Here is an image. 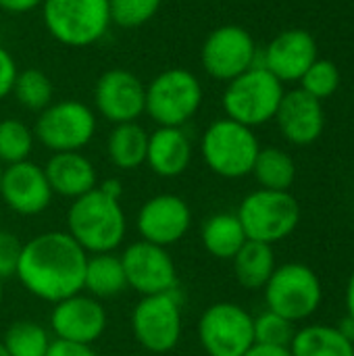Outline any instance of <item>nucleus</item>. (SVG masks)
<instances>
[{
	"label": "nucleus",
	"mask_w": 354,
	"mask_h": 356,
	"mask_svg": "<svg viewBox=\"0 0 354 356\" xmlns=\"http://www.w3.org/2000/svg\"><path fill=\"white\" fill-rule=\"evenodd\" d=\"M344 302H346V315L354 319V271L351 273V277H348V284H346Z\"/></svg>",
	"instance_id": "ea45409f"
},
{
	"label": "nucleus",
	"mask_w": 354,
	"mask_h": 356,
	"mask_svg": "<svg viewBox=\"0 0 354 356\" xmlns=\"http://www.w3.org/2000/svg\"><path fill=\"white\" fill-rule=\"evenodd\" d=\"M273 121L286 142L294 146H311L325 129L323 102L300 88L290 90L284 94Z\"/></svg>",
	"instance_id": "6ab92c4d"
},
{
	"label": "nucleus",
	"mask_w": 354,
	"mask_h": 356,
	"mask_svg": "<svg viewBox=\"0 0 354 356\" xmlns=\"http://www.w3.org/2000/svg\"><path fill=\"white\" fill-rule=\"evenodd\" d=\"M0 300H2V280H0Z\"/></svg>",
	"instance_id": "37998d69"
},
{
	"label": "nucleus",
	"mask_w": 354,
	"mask_h": 356,
	"mask_svg": "<svg viewBox=\"0 0 354 356\" xmlns=\"http://www.w3.org/2000/svg\"><path fill=\"white\" fill-rule=\"evenodd\" d=\"M290 353L292 356H354V342L336 325L313 323L296 330Z\"/></svg>",
	"instance_id": "4be33fe9"
},
{
	"label": "nucleus",
	"mask_w": 354,
	"mask_h": 356,
	"mask_svg": "<svg viewBox=\"0 0 354 356\" xmlns=\"http://www.w3.org/2000/svg\"><path fill=\"white\" fill-rule=\"evenodd\" d=\"M94 104L115 125L134 123L146 111V86L127 69H108L94 86Z\"/></svg>",
	"instance_id": "4468645a"
},
{
	"label": "nucleus",
	"mask_w": 354,
	"mask_h": 356,
	"mask_svg": "<svg viewBox=\"0 0 354 356\" xmlns=\"http://www.w3.org/2000/svg\"><path fill=\"white\" fill-rule=\"evenodd\" d=\"M252 175L263 190L290 192L296 181V163L290 152L277 146H267L259 150Z\"/></svg>",
	"instance_id": "bb28decb"
},
{
	"label": "nucleus",
	"mask_w": 354,
	"mask_h": 356,
	"mask_svg": "<svg viewBox=\"0 0 354 356\" xmlns=\"http://www.w3.org/2000/svg\"><path fill=\"white\" fill-rule=\"evenodd\" d=\"M200 60L209 77L227 83L259 65V48L242 25H221L207 35Z\"/></svg>",
	"instance_id": "f8f14e48"
},
{
	"label": "nucleus",
	"mask_w": 354,
	"mask_h": 356,
	"mask_svg": "<svg viewBox=\"0 0 354 356\" xmlns=\"http://www.w3.org/2000/svg\"><path fill=\"white\" fill-rule=\"evenodd\" d=\"M319 58L315 38L307 29H286L277 33L261 54V67L275 75L282 83L300 81L307 69Z\"/></svg>",
	"instance_id": "2eb2a0df"
},
{
	"label": "nucleus",
	"mask_w": 354,
	"mask_h": 356,
	"mask_svg": "<svg viewBox=\"0 0 354 356\" xmlns=\"http://www.w3.org/2000/svg\"><path fill=\"white\" fill-rule=\"evenodd\" d=\"M131 332L148 353L165 355L173 350L182 338V300L177 290L142 296L131 313Z\"/></svg>",
	"instance_id": "9d476101"
},
{
	"label": "nucleus",
	"mask_w": 354,
	"mask_h": 356,
	"mask_svg": "<svg viewBox=\"0 0 354 356\" xmlns=\"http://www.w3.org/2000/svg\"><path fill=\"white\" fill-rule=\"evenodd\" d=\"M21 248H23V244L19 242L17 236L0 229V280L13 277L17 273Z\"/></svg>",
	"instance_id": "72a5a7b5"
},
{
	"label": "nucleus",
	"mask_w": 354,
	"mask_h": 356,
	"mask_svg": "<svg viewBox=\"0 0 354 356\" xmlns=\"http://www.w3.org/2000/svg\"><path fill=\"white\" fill-rule=\"evenodd\" d=\"M284 94V83L265 67L255 65L227 81L221 104L227 119L255 129L275 119Z\"/></svg>",
	"instance_id": "7ed1b4c3"
},
{
	"label": "nucleus",
	"mask_w": 354,
	"mask_h": 356,
	"mask_svg": "<svg viewBox=\"0 0 354 356\" xmlns=\"http://www.w3.org/2000/svg\"><path fill=\"white\" fill-rule=\"evenodd\" d=\"M244 356H292L286 346H267V344H252Z\"/></svg>",
	"instance_id": "4c0bfd02"
},
{
	"label": "nucleus",
	"mask_w": 354,
	"mask_h": 356,
	"mask_svg": "<svg viewBox=\"0 0 354 356\" xmlns=\"http://www.w3.org/2000/svg\"><path fill=\"white\" fill-rule=\"evenodd\" d=\"M255 317L236 302L211 305L198 321V340L209 356H244L255 344Z\"/></svg>",
	"instance_id": "9b49d317"
},
{
	"label": "nucleus",
	"mask_w": 354,
	"mask_h": 356,
	"mask_svg": "<svg viewBox=\"0 0 354 356\" xmlns=\"http://www.w3.org/2000/svg\"><path fill=\"white\" fill-rule=\"evenodd\" d=\"M127 288L125 271L121 265V257L113 252L92 254L86 263L83 273V290L92 298H113Z\"/></svg>",
	"instance_id": "a878e982"
},
{
	"label": "nucleus",
	"mask_w": 354,
	"mask_h": 356,
	"mask_svg": "<svg viewBox=\"0 0 354 356\" xmlns=\"http://www.w3.org/2000/svg\"><path fill=\"white\" fill-rule=\"evenodd\" d=\"M48 332L33 321H15L2 340V346L10 356H46L50 346Z\"/></svg>",
	"instance_id": "c85d7f7f"
},
{
	"label": "nucleus",
	"mask_w": 354,
	"mask_h": 356,
	"mask_svg": "<svg viewBox=\"0 0 354 356\" xmlns=\"http://www.w3.org/2000/svg\"><path fill=\"white\" fill-rule=\"evenodd\" d=\"M0 179H2V163H0Z\"/></svg>",
	"instance_id": "c03bdc74"
},
{
	"label": "nucleus",
	"mask_w": 354,
	"mask_h": 356,
	"mask_svg": "<svg viewBox=\"0 0 354 356\" xmlns=\"http://www.w3.org/2000/svg\"><path fill=\"white\" fill-rule=\"evenodd\" d=\"M0 198L13 213L25 217L44 213L52 200L44 167H38L31 161L6 165L0 179Z\"/></svg>",
	"instance_id": "f3484780"
},
{
	"label": "nucleus",
	"mask_w": 354,
	"mask_h": 356,
	"mask_svg": "<svg viewBox=\"0 0 354 356\" xmlns=\"http://www.w3.org/2000/svg\"><path fill=\"white\" fill-rule=\"evenodd\" d=\"M353 100H354V90H353Z\"/></svg>",
	"instance_id": "a18cd8bd"
},
{
	"label": "nucleus",
	"mask_w": 354,
	"mask_h": 356,
	"mask_svg": "<svg viewBox=\"0 0 354 356\" xmlns=\"http://www.w3.org/2000/svg\"><path fill=\"white\" fill-rule=\"evenodd\" d=\"M88 254L67 232H46L23 244L17 277L40 300L61 302L83 290Z\"/></svg>",
	"instance_id": "f257e3e1"
},
{
	"label": "nucleus",
	"mask_w": 354,
	"mask_h": 356,
	"mask_svg": "<svg viewBox=\"0 0 354 356\" xmlns=\"http://www.w3.org/2000/svg\"><path fill=\"white\" fill-rule=\"evenodd\" d=\"M163 0H108L111 21L123 29L148 23L161 8Z\"/></svg>",
	"instance_id": "473e14b6"
},
{
	"label": "nucleus",
	"mask_w": 354,
	"mask_h": 356,
	"mask_svg": "<svg viewBox=\"0 0 354 356\" xmlns=\"http://www.w3.org/2000/svg\"><path fill=\"white\" fill-rule=\"evenodd\" d=\"M200 150L207 167L215 175L240 179L252 173L261 144L250 127L223 117L204 129Z\"/></svg>",
	"instance_id": "39448f33"
},
{
	"label": "nucleus",
	"mask_w": 354,
	"mask_h": 356,
	"mask_svg": "<svg viewBox=\"0 0 354 356\" xmlns=\"http://www.w3.org/2000/svg\"><path fill=\"white\" fill-rule=\"evenodd\" d=\"M342 81V73L338 69V65L330 58H317L307 73L300 77V90H305L307 94H311L317 100H328L332 98Z\"/></svg>",
	"instance_id": "7c9ffc66"
},
{
	"label": "nucleus",
	"mask_w": 354,
	"mask_h": 356,
	"mask_svg": "<svg viewBox=\"0 0 354 356\" xmlns=\"http://www.w3.org/2000/svg\"><path fill=\"white\" fill-rule=\"evenodd\" d=\"M52 94H54L52 81L44 71L40 69L19 71L13 86V96L23 108L31 113H42L46 106L52 104Z\"/></svg>",
	"instance_id": "cd10ccee"
},
{
	"label": "nucleus",
	"mask_w": 354,
	"mask_h": 356,
	"mask_svg": "<svg viewBox=\"0 0 354 356\" xmlns=\"http://www.w3.org/2000/svg\"><path fill=\"white\" fill-rule=\"evenodd\" d=\"M44 0H0V10L8 15H23L38 6H42Z\"/></svg>",
	"instance_id": "e433bc0d"
},
{
	"label": "nucleus",
	"mask_w": 354,
	"mask_h": 356,
	"mask_svg": "<svg viewBox=\"0 0 354 356\" xmlns=\"http://www.w3.org/2000/svg\"><path fill=\"white\" fill-rule=\"evenodd\" d=\"M44 173L52 194L71 200L92 192L98 181L92 161L81 152H54L48 159Z\"/></svg>",
	"instance_id": "aec40b11"
},
{
	"label": "nucleus",
	"mask_w": 354,
	"mask_h": 356,
	"mask_svg": "<svg viewBox=\"0 0 354 356\" xmlns=\"http://www.w3.org/2000/svg\"><path fill=\"white\" fill-rule=\"evenodd\" d=\"M42 21L46 31L69 48L100 42L113 23L108 0H44Z\"/></svg>",
	"instance_id": "20e7f679"
},
{
	"label": "nucleus",
	"mask_w": 354,
	"mask_h": 356,
	"mask_svg": "<svg viewBox=\"0 0 354 356\" xmlns=\"http://www.w3.org/2000/svg\"><path fill=\"white\" fill-rule=\"evenodd\" d=\"M232 263L238 284L246 290H263L277 267L273 246L252 240H246Z\"/></svg>",
	"instance_id": "b1692460"
},
{
	"label": "nucleus",
	"mask_w": 354,
	"mask_h": 356,
	"mask_svg": "<svg viewBox=\"0 0 354 356\" xmlns=\"http://www.w3.org/2000/svg\"><path fill=\"white\" fill-rule=\"evenodd\" d=\"M69 236L86 254L113 252L125 238L127 221L117 198L104 194L98 186L75 198L67 211Z\"/></svg>",
	"instance_id": "f03ea898"
},
{
	"label": "nucleus",
	"mask_w": 354,
	"mask_h": 356,
	"mask_svg": "<svg viewBox=\"0 0 354 356\" xmlns=\"http://www.w3.org/2000/svg\"><path fill=\"white\" fill-rule=\"evenodd\" d=\"M148 131L140 123H119L113 127L106 140V152L111 163L121 171L138 169L146 163Z\"/></svg>",
	"instance_id": "393cba45"
},
{
	"label": "nucleus",
	"mask_w": 354,
	"mask_h": 356,
	"mask_svg": "<svg viewBox=\"0 0 354 356\" xmlns=\"http://www.w3.org/2000/svg\"><path fill=\"white\" fill-rule=\"evenodd\" d=\"M238 219L252 242L277 244L294 234L300 223V204L290 192L257 190L238 207Z\"/></svg>",
	"instance_id": "0eeeda50"
},
{
	"label": "nucleus",
	"mask_w": 354,
	"mask_h": 356,
	"mask_svg": "<svg viewBox=\"0 0 354 356\" xmlns=\"http://www.w3.org/2000/svg\"><path fill=\"white\" fill-rule=\"evenodd\" d=\"M252 330H255V344L286 346V348H290V342L296 334L294 323L273 311H265L259 317H255Z\"/></svg>",
	"instance_id": "2f4dec72"
},
{
	"label": "nucleus",
	"mask_w": 354,
	"mask_h": 356,
	"mask_svg": "<svg viewBox=\"0 0 354 356\" xmlns=\"http://www.w3.org/2000/svg\"><path fill=\"white\" fill-rule=\"evenodd\" d=\"M33 129H29L19 119H2L0 121V163L2 165H15L29 161V154L33 150Z\"/></svg>",
	"instance_id": "c756f323"
},
{
	"label": "nucleus",
	"mask_w": 354,
	"mask_h": 356,
	"mask_svg": "<svg viewBox=\"0 0 354 356\" xmlns=\"http://www.w3.org/2000/svg\"><path fill=\"white\" fill-rule=\"evenodd\" d=\"M190 223L192 213L184 198L175 194H159L142 204L136 225L144 242L167 248L188 234Z\"/></svg>",
	"instance_id": "dca6fc26"
},
{
	"label": "nucleus",
	"mask_w": 354,
	"mask_h": 356,
	"mask_svg": "<svg viewBox=\"0 0 354 356\" xmlns=\"http://www.w3.org/2000/svg\"><path fill=\"white\" fill-rule=\"evenodd\" d=\"M17 75H19V69H17L13 54L0 46V100H4L8 94H13Z\"/></svg>",
	"instance_id": "f704fd0d"
},
{
	"label": "nucleus",
	"mask_w": 354,
	"mask_h": 356,
	"mask_svg": "<svg viewBox=\"0 0 354 356\" xmlns=\"http://www.w3.org/2000/svg\"><path fill=\"white\" fill-rule=\"evenodd\" d=\"M50 325L58 340L92 346L106 330V311L96 298L79 292L54 305Z\"/></svg>",
	"instance_id": "a211bd4d"
},
{
	"label": "nucleus",
	"mask_w": 354,
	"mask_h": 356,
	"mask_svg": "<svg viewBox=\"0 0 354 356\" xmlns=\"http://www.w3.org/2000/svg\"><path fill=\"white\" fill-rule=\"evenodd\" d=\"M192 161V142L182 127H156L148 134L146 165L159 177H179Z\"/></svg>",
	"instance_id": "412c9836"
},
{
	"label": "nucleus",
	"mask_w": 354,
	"mask_h": 356,
	"mask_svg": "<svg viewBox=\"0 0 354 356\" xmlns=\"http://www.w3.org/2000/svg\"><path fill=\"white\" fill-rule=\"evenodd\" d=\"M0 356H10L8 353H6V348L2 346V342H0Z\"/></svg>",
	"instance_id": "79ce46f5"
},
{
	"label": "nucleus",
	"mask_w": 354,
	"mask_h": 356,
	"mask_svg": "<svg viewBox=\"0 0 354 356\" xmlns=\"http://www.w3.org/2000/svg\"><path fill=\"white\" fill-rule=\"evenodd\" d=\"M200 238L204 250L221 261H232L248 240L236 213L211 215L202 223Z\"/></svg>",
	"instance_id": "5701e85b"
},
{
	"label": "nucleus",
	"mask_w": 354,
	"mask_h": 356,
	"mask_svg": "<svg viewBox=\"0 0 354 356\" xmlns=\"http://www.w3.org/2000/svg\"><path fill=\"white\" fill-rule=\"evenodd\" d=\"M336 327H338V330H340V332H342V334H344V336H346L351 342H354V319L353 317H348V315H346L344 319H340V321H338V325H336Z\"/></svg>",
	"instance_id": "a19ab883"
},
{
	"label": "nucleus",
	"mask_w": 354,
	"mask_h": 356,
	"mask_svg": "<svg viewBox=\"0 0 354 356\" xmlns=\"http://www.w3.org/2000/svg\"><path fill=\"white\" fill-rule=\"evenodd\" d=\"M96 134L94 111L79 100H61L38 113L33 136L35 140L54 152H79Z\"/></svg>",
	"instance_id": "1a4fd4ad"
},
{
	"label": "nucleus",
	"mask_w": 354,
	"mask_h": 356,
	"mask_svg": "<svg viewBox=\"0 0 354 356\" xmlns=\"http://www.w3.org/2000/svg\"><path fill=\"white\" fill-rule=\"evenodd\" d=\"M204 90L188 69H167L146 86V115L159 127H184L202 106Z\"/></svg>",
	"instance_id": "423d86ee"
},
{
	"label": "nucleus",
	"mask_w": 354,
	"mask_h": 356,
	"mask_svg": "<svg viewBox=\"0 0 354 356\" xmlns=\"http://www.w3.org/2000/svg\"><path fill=\"white\" fill-rule=\"evenodd\" d=\"M104 194H108V196H113V198H121V192H123V186H121V181L119 179H115V177H111V179H104L102 181V186H98Z\"/></svg>",
	"instance_id": "58836bf2"
},
{
	"label": "nucleus",
	"mask_w": 354,
	"mask_h": 356,
	"mask_svg": "<svg viewBox=\"0 0 354 356\" xmlns=\"http://www.w3.org/2000/svg\"><path fill=\"white\" fill-rule=\"evenodd\" d=\"M263 292L267 311H273L292 323L313 317L323 300L321 280L305 263H286L275 267Z\"/></svg>",
	"instance_id": "6e6552de"
},
{
	"label": "nucleus",
	"mask_w": 354,
	"mask_h": 356,
	"mask_svg": "<svg viewBox=\"0 0 354 356\" xmlns=\"http://www.w3.org/2000/svg\"><path fill=\"white\" fill-rule=\"evenodd\" d=\"M46 356H98L90 344L69 342V340H52Z\"/></svg>",
	"instance_id": "c9c22d12"
},
{
	"label": "nucleus",
	"mask_w": 354,
	"mask_h": 356,
	"mask_svg": "<svg viewBox=\"0 0 354 356\" xmlns=\"http://www.w3.org/2000/svg\"><path fill=\"white\" fill-rule=\"evenodd\" d=\"M127 288L142 296L177 290V269L169 252L150 242H134L121 254Z\"/></svg>",
	"instance_id": "ddd939ff"
}]
</instances>
